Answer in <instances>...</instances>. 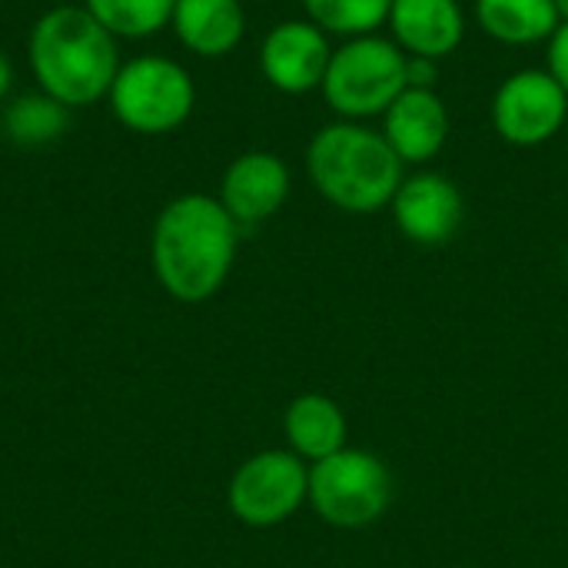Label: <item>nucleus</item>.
I'll return each mask as SVG.
<instances>
[{
    "label": "nucleus",
    "mask_w": 568,
    "mask_h": 568,
    "mask_svg": "<svg viewBox=\"0 0 568 568\" xmlns=\"http://www.w3.org/2000/svg\"><path fill=\"white\" fill-rule=\"evenodd\" d=\"M393 503V473L369 449H339L310 466V506L326 526L366 529Z\"/></svg>",
    "instance_id": "423d86ee"
},
{
    "label": "nucleus",
    "mask_w": 568,
    "mask_h": 568,
    "mask_svg": "<svg viewBox=\"0 0 568 568\" xmlns=\"http://www.w3.org/2000/svg\"><path fill=\"white\" fill-rule=\"evenodd\" d=\"M67 123H70V110L60 100L47 97L43 90L40 93L17 97L3 110V133L17 146H43V143H53V140L63 136Z\"/></svg>",
    "instance_id": "f3484780"
},
{
    "label": "nucleus",
    "mask_w": 568,
    "mask_h": 568,
    "mask_svg": "<svg viewBox=\"0 0 568 568\" xmlns=\"http://www.w3.org/2000/svg\"><path fill=\"white\" fill-rule=\"evenodd\" d=\"M170 27L196 57H226L246 33V13L240 0H176Z\"/></svg>",
    "instance_id": "2eb2a0df"
},
{
    "label": "nucleus",
    "mask_w": 568,
    "mask_h": 568,
    "mask_svg": "<svg viewBox=\"0 0 568 568\" xmlns=\"http://www.w3.org/2000/svg\"><path fill=\"white\" fill-rule=\"evenodd\" d=\"M310 503V466L290 449H263L250 456L230 479L226 506L253 529H273Z\"/></svg>",
    "instance_id": "0eeeda50"
},
{
    "label": "nucleus",
    "mask_w": 568,
    "mask_h": 568,
    "mask_svg": "<svg viewBox=\"0 0 568 568\" xmlns=\"http://www.w3.org/2000/svg\"><path fill=\"white\" fill-rule=\"evenodd\" d=\"M240 223L216 196L186 193L163 206L153 226V273L180 303L216 296L236 263Z\"/></svg>",
    "instance_id": "f257e3e1"
},
{
    "label": "nucleus",
    "mask_w": 568,
    "mask_h": 568,
    "mask_svg": "<svg viewBox=\"0 0 568 568\" xmlns=\"http://www.w3.org/2000/svg\"><path fill=\"white\" fill-rule=\"evenodd\" d=\"M106 97L116 120L143 136L180 130L196 106L193 77L176 60L153 53L120 63Z\"/></svg>",
    "instance_id": "39448f33"
},
{
    "label": "nucleus",
    "mask_w": 568,
    "mask_h": 568,
    "mask_svg": "<svg viewBox=\"0 0 568 568\" xmlns=\"http://www.w3.org/2000/svg\"><path fill=\"white\" fill-rule=\"evenodd\" d=\"M546 70L562 83V90L568 93V23H559V30L549 40V63Z\"/></svg>",
    "instance_id": "412c9836"
},
{
    "label": "nucleus",
    "mask_w": 568,
    "mask_h": 568,
    "mask_svg": "<svg viewBox=\"0 0 568 568\" xmlns=\"http://www.w3.org/2000/svg\"><path fill=\"white\" fill-rule=\"evenodd\" d=\"M393 0H303L306 20L323 33L336 37H369L389 20Z\"/></svg>",
    "instance_id": "a211bd4d"
},
{
    "label": "nucleus",
    "mask_w": 568,
    "mask_h": 568,
    "mask_svg": "<svg viewBox=\"0 0 568 568\" xmlns=\"http://www.w3.org/2000/svg\"><path fill=\"white\" fill-rule=\"evenodd\" d=\"M552 3H556V10H559V20L568 23V0H552Z\"/></svg>",
    "instance_id": "5701e85b"
},
{
    "label": "nucleus",
    "mask_w": 568,
    "mask_h": 568,
    "mask_svg": "<svg viewBox=\"0 0 568 568\" xmlns=\"http://www.w3.org/2000/svg\"><path fill=\"white\" fill-rule=\"evenodd\" d=\"M476 23L499 43L529 47L552 40L562 20L552 0H476Z\"/></svg>",
    "instance_id": "dca6fc26"
},
{
    "label": "nucleus",
    "mask_w": 568,
    "mask_h": 568,
    "mask_svg": "<svg viewBox=\"0 0 568 568\" xmlns=\"http://www.w3.org/2000/svg\"><path fill=\"white\" fill-rule=\"evenodd\" d=\"M290 166L270 150H250L236 156L220 183V203L240 226L266 223L290 200Z\"/></svg>",
    "instance_id": "9b49d317"
},
{
    "label": "nucleus",
    "mask_w": 568,
    "mask_h": 568,
    "mask_svg": "<svg viewBox=\"0 0 568 568\" xmlns=\"http://www.w3.org/2000/svg\"><path fill=\"white\" fill-rule=\"evenodd\" d=\"M329 57H333L329 33H323L310 20H283L263 40L260 70L270 87L296 97L323 87Z\"/></svg>",
    "instance_id": "9d476101"
},
{
    "label": "nucleus",
    "mask_w": 568,
    "mask_h": 568,
    "mask_svg": "<svg viewBox=\"0 0 568 568\" xmlns=\"http://www.w3.org/2000/svg\"><path fill=\"white\" fill-rule=\"evenodd\" d=\"M306 173L316 193L343 213H379L393 203L406 163L393 153L383 130L356 120L326 123L306 150Z\"/></svg>",
    "instance_id": "7ed1b4c3"
},
{
    "label": "nucleus",
    "mask_w": 568,
    "mask_h": 568,
    "mask_svg": "<svg viewBox=\"0 0 568 568\" xmlns=\"http://www.w3.org/2000/svg\"><path fill=\"white\" fill-rule=\"evenodd\" d=\"M566 273H568V250H566Z\"/></svg>",
    "instance_id": "b1692460"
},
{
    "label": "nucleus",
    "mask_w": 568,
    "mask_h": 568,
    "mask_svg": "<svg viewBox=\"0 0 568 568\" xmlns=\"http://www.w3.org/2000/svg\"><path fill=\"white\" fill-rule=\"evenodd\" d=\"M383 136L406 166L429 163L449 140V110L436 90L406 87L383 113Z\"/></svg>",
    "instance_id": "f8f14e48"
},
{
    "label": "nucleus",
    "mask_w": 568,
    "mask_h": 568,
    "mask_svg": "<svg viewBox=\"0 0 568 568\" xmlns=\"http://www.w3.org/2000/svg\"><path fill=\"white\" fill-rule=\"evenodd\" d=\"M568 123V93L539 67L509 73L493 97V126L513 146H542Z\"/></svg>",
    "instance_id": "6e6552de"
},
{
    "label": "nucleus",
    "mask_w": 568,
    "mask_h": 568,
    "mask_svg": "<svg viewBox=\"0 0 568 568\" xmlns=\"http://www.w3.org/2000/svg\"><path fill=\"white\" fill-rule=\"evenodd\" d=\"M30 70L37 87L67 110L93 106L120 70L116 37L87 7H53L30 30Z\"/></svg>",
    "instance_id": "f03ea898"
},
{
    "label": "nucleus",
    "mask_w": 568,
    "mask_h": 568,
    "mask_svg": "<svg viewBox=\"0 0 568 568\" xmlns=\"http://www.w3.org/2000/svg\"><path fill=\"white\" fill-rule=\"evenodd\" d=\"M10 83H13V67H10V60H7V53L0 50V97H7V90H10Z\"/></svg>",
    "instance_id": "4be33fe9"
},
{
    "label": "nucleus",
    "mask_w": 568,
    "mask_h": 568,
    "mask_svg": "<svg viewBox=\"0 0 568 568\" xmlns=\"http://www.w3.org/2000/svg\"><path fill=\"white\" fill-rule=\"evenodd\" d=\"M436 80H439V60H429V57H409V53H406V87H416V90H436Z\"/></svg>",
    "instance_id": "aec40b11"
},
{
    "label": "nucleus",
    "mask_w": 568,
    "mask_h": 568,
    "mask_svg": "<svg viewBox=\"0 0 568 568\" xmlns=\"http://www.w3.org/2000/svg\"><path fill=\"white\" fill-rule=\"evenodd\" d=\"M393 40L409 57L443 60L459 50L466 37V17L459 0H393L389 20Z\"/></svg>",
    "instance_id": "ddd939ff"
},
{
    "label": "nucleus",
    "mask_w": 568,
    "mask_h": 568,
    "mask_svg": "<svg viewBox=\"0 0 568 568\" xmlns=\"http://www.w3.org/2000/svg\"><path fill=\"white\" fill-rule=\"evenodd\" d=\"M389 210L396 230L416 246H446L466 220L463 190L436 170L403 176Z\"/></svg>",
    "instance_id": "1a4fd4ad"
},
{
    "label": "nucleus",
    "mask_w": 568,
    "mask_h": 568,
    "mask_svg": "<svg viewBox=\"0 0 568 568\" xmlns=\"http://www.w3.org/2000/svg\"><path fill=\"white\" fill-rule=\"evenodd\" d=\"M90 17L113 37H153L173 20L176 0H83Z\"/></svg>",
    "instance_id": "6ab92c4d"
},
{
    "label": "nucleus",
    "mask_w": 568,
    "mask_h": 568,
    "mask_svg": "<svg viewBox=\"0 0 568 568\" xmlns=\"http://www.w3.org/2000/svg\"><path fill=\"white\" fill-rule=\"evenodd\" d=\"M323 97L343 120L383 116L393 100L406 90V53L386 37H353L333 50Z\"/></svg>",
    "instance_id": "20e7f679"
},
{
    "label": "nucleus",
    "mask_w": 568,
    "mask_h": 568,
    "mask_svg": "<svg viewBox=\"0 0 568 568\" xmlns=\"http://www.w3.org/2000/svg\"><path fill=\"white\" fill-rule=\"evenodd\" d=\"M283 433H286L290 453H296L306 466H313L346 449L349 423L336 399L323 393H303L286 406Z\"/></svg>",
    "instance_id": "4468645a"
}]
</instances>
